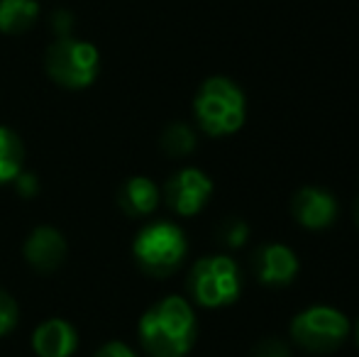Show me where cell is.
Returning <instances> with one entry per match:
<instances>
[{
    "mask_svg": "<svg viewBox=\"0 0 359 357\" xmlns=\"http://www.w3.org/2000/svg\"><path fill=\"white\" fill-rule=\"evenodd\" d=\"M293 218L303 225V228L311 230H323L327 225L335 223L337 218V203L327 191L323 189H313V186H306L301 189L296 196H293Z\"/></svg>",
    "mask_w": 359,
    "mask_h": 357,
    "instance_id": "9c48e42d",
    "label": "cell"
},
{
    "mask_svg": "<svg viewBox=\"0 0 359 357\" xmlns=\"http://www.w3.org/2000/svg\"><path fill=\"white\" fill-rule=\"evenodd\" d=\"M15 323H18V304L13 301V296L0 291V335L10 333Z\"/></svg>",
    "mask_w": 359,
    "mask_h": 357,
    "instance_id": "e0dca14e",
    "label": "cell"
},
{
    "mask_svg": "<svg viewBox=\"0 0 359 357\" xmlns=\"http://www.w3.org/2000/svg\"><path fill=\"white\" fill-rule=\"evenodd\" d=\"M64 255H67V243H64L62 233H57L54 228H37L25 243V257L34 269H57Z\"/></svg>",
    "mask_w": 359,
    "mask_h": 357,
    "instance_id": "30bf717a",
    "label": "cell"
},
{
    "mask_svg": "<svg viewBox=\"0 0 359 357\" xmlns=\"http://www.w3.org/2000/svg\"><path fill=\"white\" fill-rule=\"evenodd\" d=\"M189 289L201 306L217 309L240 296V269L230 257H205L194 264L189 276Z\"/></svg>",
    "mask_w": 359,
    "mask_h": 357,
    "instance_id": "277c9868",
    "label": "cell"
},
{
    "mask_svg": "<svg viewBox=\"0 0 359 357\" xmlns=\"http://www.w3.org/2000/svg\"><path fill=\"white\" fill-rule=\"evenodd\" d=\"M350 323L335 309L313 306L293 318L291 338L308 353H332L347 338Z\"/></svg>",
    "mask_w": 359,
    "mask_h": 357,
    "instance_id": "5b68a950",
    "label": "cell"
},
{
    "mask_svg": "<svg viewBox=\"0 0 359 357\" xmlns=\"http://www.w3.org/2000/svg\"><path fill=\"white\" fill-rule=\"evenodd\" d=\"M159 203V191H156L154 181L144 177H135L120 189V206L128 215H147L156 208Z\"/></svg>",
    "mask_w": 359,
    "mask_h": 357,
    "instance_id": "7c38bea8",
    "label": "cell"
},
{
    "mask_svg": "<svg viewBox=\"0 0 359 357\" xmlns=\"http://www.w3.org/2000/svg\"><path fill=\"white\" fill-rule=\"evenodd\" d=\"M213 184L198 169H181L166 184V201L181 215H196L210 198Z\"/></svg>",
    "mask_w": 359,
    "mask_h": 357,
    "instance_id": "52a82bcc",
    "label": "cell"
},
{
    "mask_svg": "<svg viewBox=\"0 0 359 357\" xmlns=\"http://www.w3.org/2000/svg\"><path fill=\"white\" fill-rule=\"evenodd\" d=\"M161 147H164V152L171 154V157H184V154L194 152V147H196L194 130L186 123L169 125V128L164 130V135H161Z\"/></svg>",
    "mask_w": 359,
    "mask_h": 357,
    "instance_id": "9a60e30c",
    "label": "cell"
},
{
    "mask_svg": "<svg viewBox=\"0 0 359 357\" xmlns=\"http://www.w3.org/2000/svg\"><path fill=\"white\" fill-rule=\"evenodd\" d=\"M357 340H359V325H357Z\"/></svg>",
    "mask_w": 359,
    "mask_h": 357,
    "instance_id": "7402d4cb",
    "label": "cell"
},
{
    "mask_svg": "<svg viewBox=\"0 0 359 357\" xmlns=\"http://www.w3.org/2000/svg\"><path fill=\"white\" fill-rule=\"evenodd\" d=\"M355 220H357V225H359V196H357V203H355Z\"/></svg>",
    "mask_w": 359,
    "mask_h": 357,
    "instance_id": "44dd1931",
    "label": "cell"
},
{
    "mask_svg": "<svg viewBox=\"0 0 359 357\" xmlns=\"http://www.w3.org/2000/svg\"><path fill=\"white\" fill-rule=\"evenodd\" d=\"M250 238V228H247L245 220H227L220 228V240L227 248H242Z\"/></svg>",
    "mask_w": 359,
    "mask_h": 357,
    "instance_id": "2e32d148",
    "label": "cell"
},
{
    "mask_svg": "<svg viewBox=\"0 0 359 357\" xmlns=\"http://www.w3.org/2000/svg\"><path fill=\"white\" fill-rule=\"evenodd\" d=\"M140 335L151 357H184L196 340V316L179 296L159 301L144 314Z\"/></svg>",
    "mask_w": 359,
    "mask_h": 357,
    "instance_id": "6da1fadb",
    "label": "cell"
},
{
    "mask_svg": "<svg viewBox=\"0 0 359 357\" xmlns=\"http://www.w3.org/2000/svg\"><path fill=\"white\" fill-rule=\"evenodd\" d=\"M196 118L215 137L237 133L245 123V95L230 79H208L196 95Z\"/></svg>",
    "mask_w": 359,
    "mask_h": 357,
    "instance_id": "7a4b0ae2",
    "label": "cell"
},
{
    "mask_svg": "<svg viewBox=\"0 0 359 357\" xmlns=\"http://www.w3.org/2000/svg\"><path fill=\"white\" fill-rule=\"evenodd\" d=\"M252 269L262 284L284 286L291 284L293 276L298 274V260L284 245H262L252 255Z\"/></svg>",
    "mask_w": 359,
    "mask_h": 357,
    "instance_id": "ba28073f",
    "label": "cell"
},
{
    "mask_svg": "<svg viewBox=\"0 0 359 357\" xmlns=\"http://www.w3.org/2000/svg\"><path fill=\"white\" fill-rule=\"evenodd\" d=\"M15 181H18V191H20L22 196L37 194V179H34L32 174H22V172H20V174H18V179H15Z\"/></svg>",
    "mask_w": 359,
    "mask_h": 357,
    "instance_id": "ffe728a7",
    "label": "cell"
},
{
    "mask_svg": "<svg viewBox=\"0 0 359 357\" xmlns=\"http://www.w3.org/2000/svg\"><path fill=\"white\" fill-rule=\"evenodd\" d=\"M186 255V238L176 225H147L135 240V257L151 274H169L181 264Z\"/></svg>",
    "mask_w": 359,
    "mask_h": 357,
    "instance_id": "8992f818",
    "label": "cell"
},
{
    "mask_svg": "<svg viewBox=\"0 0 359 357\" xmlns=\"http://www.w3.org/2000/svg\"><path fill=\"white\" fill-rule=\"evenodd\" d=\"M39 18L37 0H0V32H27Z\"/></svg>",
    "mask_w": 359,
    "mask_h": 357,
    "instance_id": "4fadbf2b",
    "label": "cell"
},
{
    "mask_svg": "<svg viewBox=\"0 0 359 357\" xmlns=\"http://www.w3.org/2000/svg\"><path fill=\"white\" fill-rule=\"evenodd\" d=\"M32 345L39 357H72L76 345H79V338H76L72 323L62 318H52L34 330Z\"/></svg>",
    "mask_w": 359,
    "mask_h": 357,
    "instance_id": "8fae6325",
    "label": "cell"
},
{
    "mask_svg": "<svg viewBox=\"0 0 359 357\" xmlns=\"http://www.w3.org/2000/svg\"><path fill=\"white\" fill-rule=\"evenodd\" d=\"M95 357H137L125 343H108L95 353Z\"/></svg>",
    "mask_w": 359,
    "mask_h": 357,
    "instance_id": "d6986e66",
    "label": "cell"
},
{
    "mask_svg": "<svg viewBox=\"0 0 359 357\" xmlns=\"http://www.w3.org/2000/svg\"><path fill=\"white\" fill-rule=\"evenodd\" d=\"M22 159L25 152L18 135L8 128H0V184L18 179V174L22 172Z\"/></svg>",
    "mask_w": 359,
    "mask_h": 357,
    "instance_id": "5bb4252c",
    "label": "cell"
},
{
    "mask_svg": "<svg viewBox=\"0 0 359 357\" xmlns=\"http://www.w3.org/2000/svg\"><path fill=\"white\" fill-rule=\"evenodd\" d=\"M252 357H291V353H288L284 340L266 338V340H259V343H257V348L252 350Z\"/></svg>",
    "mask_w": 359,
    "mask_h": 357,
    "instance_id": "ac0fdd59",
    "label": "cell"
},
{
    "mask_svg": "<svg viewBox=\"0 0 359 357\" xmlns=\"http://www.w3.org/2000/svg\"><path fill=\"white\" fill-rule=\"evenodd\" d=\"M100 69L98 49L86 39L59 37L47 52V72L67 88H86L95 81Z\"/></svg>",
    "mask_w": 359,
    "mask_h": 357,
    "instance_id": "3957f363",
    "label": "cell"
}]
</instances>
